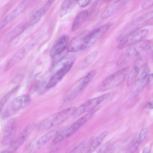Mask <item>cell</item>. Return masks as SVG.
<instances>
[{"mask_svg": "<svg viewBox=\"0 0 153 153\" xmlns=\"http://www.w3.org/2000/svg\"><path fill=\"white\" fill-rule=\"evenodd\" d=\"M110 143L109 141L105 143L97 151L98 153H102L104 152L107 149Z\"/></svg>", "mask_w": 153, "mask_h": 153, "instance_id": "33", "label": "cell"}, {"mask_svg": "<svg viewBox=\"0 0 153 153\" xmlns=\"http://www.w3.org/2000/svg\"><path fill=\"white\" fill-rule=\"evenodd\" d=\"M130 0H116L110 5L102 13L100 16L102 19H107L117 13Z\"/></svg>", "mask_w": 153, "mask_h": 153, "instance_id": "15", "label": "cell"}, {"mask_svg": "<svg viewBox=\"0 0 153 153\" xmlns=\"http://www.w3.org/2000/svg\"><path fill=\"white\" fill-rule=\"evenodd\" d=\"M148 133L147 127H144L141 129L137 140L129 148V152L133 153L137 150L142 142L146 138Z\"/></svg>", "mask_w": 153, "mask_h": 153, "instance_id": "23", "label": "cell"}, {"mask_svg": "<svg viewBox=\"0 0 153 153\" xmlns=\"http://www.w3.org/2000/svg\"><path fill=\"white\" fill-rule=\"evenodd\" d=\"M27 26L28 25L26 23L20 24L6 35L4 38L3 42L6 43L10 42L22 33Z\"/></svg>", "mask_w": 153, "mask_h": 153, "instance_id": "19", "label": "cell"}, {"mask_svg": "<svg viewBox=\"0 0 153 153\" xmlns=\"http://www.w3.org/2000/svg\"><path fill=\"white\" fill-rule=\"evenodd\" d=\"M15 18L12 13L7 15L0 22V30L3 28L10 24Z\"/></svg>", "mask_w": 153, "mask_h": 153, "instance_id": "28", "label": "cell"}, {"mask_svg": "<svg viewBox=\"0 0 153 153\" xmlns=\"http://www.w3.org/2000/svg\"><path fill=\"white\" fill-rule=\"evenodd\" d=\"M153 4V0H147L142 5V8L143 10H146L151 7Z\"/></svg>", "mask_w": 153, "mask_h": 153, "instance_id": "31", "label": "cell"}, {"mask_svg": "<svg viewBox=\"0 0 153 153\" xmlns=\"http://www.w3.org/2000/svg\"><path fill=\"white\" fill-rule=\"evenodd\" d=\"M147 107L148 108L152 109L153 108V102L152 101H150L148 102L147 105Z\"/></svg>", "mask_w": 153, "mask_h": 153, "instance_id": "34", "label": "cell"}, {"mask_svg": "<svg viewBox=\"0 0 153 153\" xmlns=\"http://www.w3.org/2000/svg\"><path fill=\"white\" fill-rule=\"evenodd\" d=\"M151 44L149 40H143L129 45L119 56L117 61V65H122L131 59L138 56L143 52L149 49Z\"/></svg>", "mask_w": 153, "mask_h": 153, "instance_id": "2", "label": "cell"}, {"mask_svg": "<svg viewBox=\"0 0 153 153\" xmlns=\"http://www.w3.org/2000/svg\"><path fill=\"white\" fill-rule=\"evenodd\" d=\"M68 39V36L66 35L60 36L51 49L50 54L51 56L53 57L64 51L66 49Z\"/></svg>", "mask_w": 153, "mask_h": 153, "instance_id": "16", "label": "cell"}, {"mask_svg": "<svg viewBox=\"0 0 153 153\" xmlns=\"http://www.w3.org/2000/svg\"><path fill=\"white\" fill-rule=\"evenodd\" d=\"M98 54V51H95L91 53L87 57L85 60L86 63L88 64L92 63L95 59Z\"/></svg>", "mask_w": 153, "mask_h": 153, "instance_id": "29", "label": "cell"}, {"mask_svg": "<svg viewBox=\"0 0 153 153\" xmlns=\"http://www.w3.org/2000/svg\"><path fill=\"white\" fill-rule=\"evenodd\" d=\"M143 63L142 58L140 57L137 58L134 66L129 73L127 82L128 86L131 85L135 81Z\"/></svg>", "mask_w": 153, "mask_h": 153, "instance_id": "18", "label": "cell"}, {"mask_svg": "<svg viewBox=\"0 0 153 153\" xmlns=\"http://www.w3.org/2000/svg\"><path fill=\"white\" fill-rule=\"evenodd\" d=\"M96 73V70H92L79 80L77 84L67 96L66 100L68 101L74 98L91 81Z\"/></svg>", "mask_w": 153, "mask_h": 153, "instance_id": "8", "label": "cell"}, {"mask_svg": "<svg viewBox=\"0 0 153 153\" xmlns=\"http://www.w3.org/2000/svg\"><path fill=\"white\" fill-rule=\"evenodd\" d=\"M31 99L30 95L23 94L14 99L11 104V107L14 110H19L28 106L30 103Z\"/></svg>", "mask_w": 153, "mask_h": 153, "instance_id": "17", "label": "cell"}, {"mask_svg": "<svg viewBox=\"0 0 153 153\" xmlns=\"http://www.w3.org/2000/svg\"><path fill=\"white\" fill-rule=\"evenodd\" d=\"M24 7L23 4H20L17 6L11 12L16 18L24 9Z\"/></svg>", "mask_w": 153, "mask_h": 153, "instance_id": "30", "label": "cell"}, {"mask_svg": "<svg viewBox=\"0 0 153 153\" xmlns=\"http://www.w3.org/2000/svg\"><path fill=\"white\" fill-rule=\"evenodd\" d=\"M108 134L107 131H103L92 139L90 144L83 152L91 153L94 152L100 145Z\"/></svg>", "mask_w": 153, "mask_h": 153, "instance_id": "20", "label": "cell"}, {"mask_svg": "<svg viewBox=\"0 0 153 153\" xmlns=\"http://www.w3.org/2000/svg\"><path fill=\"white\" fill-rule=\"evenodd\" d=\"M76 108L75 106L71 107L51 115L42 122L38 130H45L60 125L72 115Z\"/></svg>", "mask_w": 153, "mask_h": 153, "instance_id": "1", "label": "cell"}, {"mask_svg": "<svg viewBox=\"0 0 153 153\" xmlns=\"http://www.w3.org/2000/svg\"><path fill=\"white\" fill-rule=\"evenodd\" d=\"M20 86L17 85L7 93L0 101V113L6 102L19 89Z\"/></svg>", "mask_w": 153, "mask_h": 153, "instance_id": "25", "label": "cell"}, {"mask_svg": "<svg viewBox=\"0 0 153 153\" xmlns=\"http://www.w3.org/2000/svg\"><path fill=\"white\" fill-rule=\"evenodd\" d=\"M150 152L149 149L147 148H144L143 151V152L145 153H149Z\"/></svg>", "mask_w": 153, "mask_h": 153, "instance_id": "35", "label": "cell"}, {"mask_svg": "<svg viewBox=\"0 0 153 153\" xmlns=\"http://www.w3.org/2000/svg\"><path fill=\"white\" fill-rule=\"evenodd\" d=\"M26 53L25 48L20 50L9 60L6 65L4 70L7 71L20 62L24 57Z\"/></svg>", "mask_w": 153, "mask_h": 153, "instance_id": "22", "label": "cell"}, {"mask_svg": "<svg viewBox=\"0 0 153 153\" xmlns=\"http://www.w3.org/2000/svg\"><path fill=\"white\" fill-rule=\"evenodd\" d=\"M149 30L147 29L133 31L124 36L119 41L117 47L119 49H122L142 40L147 36Z\"/></svg>", "mask_w": 153, "mask_h": 153, "instance_id": "5", "label": "cell"}, {"mask_svg": "<svg viewBox=\"0 0 153 153\" xmlns=\"http://www.w3.org/2000/svg\"><path fill=\"white\" fill-rule=\"evenodd\" d=\"M129 71V67L121 69L106 77L98 86L97 90L104 91L116 87L125 80Z\"/></svg>", "mask_w": 153, "mask_h": 153, "instance_id": "3", "label": "cell"}, {"mask_svg": "<svg viewBox=\"0 0 153 153\" xmlns=\"http://www.w3.org/2000/svg\"><path fill=\"white\" fill-rule=\"evenodd\" d=\"M94 112H91L82 117L58 133L54 137L52 144L55 145L59 143L73 134L93 116Z\"/></svg>", "mask_w": 153, "mask_h": 153, "instance_id": "4", "label": "cell"}, {"mask_svg": "<svg viewBox=\"0 0 153 153\" xmlns=\"http://www.w3.org/2000/svg\"><path fill=\"white\" fill-rule=\"evenodd\" d=\"M36 126V124L32 123L25 128L17 138L11 144L13 150H16L20 147Z\"/></svg>", "mask_w": 153, "mask_h": 153, "instance_id": "13", "label": "cell"}, {"mask_svg": "<svg viewBox=\"0 0 153 153\" xmlns=\"http://www.w3.org/2000/svg\"><path fill=\"white\" fill-rule=\"evenodd\" d=\"M16 128V122L14 119H10L7 122L2 139V143L3 145L7 146L12 144L15 135Z\"/></svg>", "mask_w": 153, "mask_h": 153, "instance_id": "9", "label": "cell"}, {"mask_svg": "<svg viewBox=\"0 0 153 153\" xmlns=\"http://www.w3.org/2000/svg\"><path fill=\"white\" fill-rule=\"evenodd\" d=\"M58 133L57 129H55L45 134L33 143L31 151L33 153L37 152L47 143L55 137Z\"/></svg>", "mask_w": 153, "mask_h": 153, "instance_id": "14", "label": "cell"}, {"mask_svg": "<svg viewBox=\"0 0 153 153\" xmlns=\"http://www.w3.org/2000/svg\"><path fill=\"white\" fill-rule=\"evenodd\" d=\"M88 15L87 10H84L80 12L75 17L72 27L71 30L74 31L79 28L87 19Z\"/></svg>", "mask_w": 153, "mask_h": 153, "instance_id": "24", "label": "cell"}, {"mask_svg": "<svg viewBox=\"0 0 153 153\" xmlns=\"http://www.w3.org/2000/svg\"><path fill=\"white\" fill-rule=\"evenodd\" d=\"M92 0H78V4L80 7H83L86 6L91 2Z\"/></svg>", "mask_w": 153, "mask_h": 153, "instance_id": "32", "label": "cell"}, {"mask_svg": "<svg viewBox=\"0 0 153 153\" xmlns=\"http://www.w3.org/2000/svg\"><path fill=\"white\" fill-rule=\"evenodd\" d=\"M54 0H49L42 7L37 10L33 15L29 24L33 25L38 22L49 9Z\"/></svg>", "mask_w": 153, "mask_h": 153, "instance_id": "21", "label": "cell"}, {"mask_svg": "<svg viewBox=\"0 0 153 153\" xmlns=\"http://www.w3.org/2000/svg\"><path fill=\"white\" fill-rule=\"evenodd\" d=\"M92 140L90 138L83 141L71 150L70 152H77L80 151L83 152L89 145Z\"/></svg>", "mask_w": 153, "mask_h": 153, "instance_id": "26", "label": "cell"}, {"mask_svg": "<svg viewBox=\"0 0 153 153\" xmlns=\"http://www.w3.org/2000/svg\"><path fill=\"white\" fill-rule=\"evenodd\" d=\"M110 93H108L97 97L88 100L77 108H76L72 115L75 118L79 117L85 112L92 110L107 99Z\"/></svg>", "mask_w": 153, "mask_h": 153, "instance_id": "6", "label": "cell"}, {"mask_svg": "<svg viewBox=\"0 0 153 153\" xmlns=\"http://www.w3.org/2000/svg\"><path fill=\"white\" fill-rule=\"evenodd\" d=\"M73 0H65L63 3L62 6V11L60 13V16H62L65 14L73 6Z\"/></svg>", "mask_w": 153, "mask_h": 153, "instance_id": "27", "label": "cell"}, {"mask_svg": "<svg viewBox=\"0 0 153 153\" xmlns=\"http://www.w3.org/2000/svg\"><path fill=\"white\" fill-rule=\"evenodd\" d=\"M112 25L107 23L88 34L85 39L84 49L90 47L100 39L108 31Z\"/></svg>", "mask_w": 153, "mask_h": 153, "instance_id": "7", "label": "cell"}, {"mask_svg": "<svg viewBox=\"0 0 153 153\" xmlns=\"http://www.w3.org/2000/svg\"><path fill=\"white\" fill-rule=\"evenodd\" d=\"M150 69L148 65L145 66L139 77L135 81L134 86L137 92L141 91L152 80V74H149Z\"/></svg>", "mask_w": 153, "mask_h": 153, "instance_id": "12", "label": "cell"}, {"mask_svg": "<svg viewBox=\"0 0 153 153\" xmlns=\"http://www.w3.org/2000/svg\"><path fill=\"white\" fill-rule=\"evenodd\" d=\"M73 63H68L62 65L50 78L46 86V88H52L63 78L72 67Z\"/></svg>", "mask_w": 153, "mask_h": 153, "instance_id": "11", "label": "cell"}, {"mask_svg": "<svg viewBox=\"0 0 153 153\" xmlns=\"http://www.w3.org/2000/svg\"><path fill=\"white\" fill-rule=\"evenodd\" d=\"M89 33L88 31L85 30L73 39L68 45V51L76 52L84 49L86 38Z\"/></svg>", "mask_w": 153, "mask_h": 153, "instance_id": "10", "label": "cell"}, {"mask_svg": "<svg viewBox=\"0 0 153 153\" xmlns=\"http://www.w3.org/2000/svg\"><path fill=\"white\" fill-rule=\"evenodd\" d=\"M107 0V1H108V0Z\"/></svg>", "mask_w": 153, "mask_h": 153, "instance_id": "36", "label": "cell"}]
</instances>
